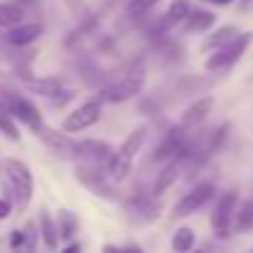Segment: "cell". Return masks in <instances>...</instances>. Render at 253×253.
Wrapping results in <instances>:
<instances>
[{
	"label": "cell",
	"mask_w": 253,
	"mask_h": 253,
	"mask_svg": "<svg viewBox=\"0 0 253 253\" xmlns=\"http://www.w3.org/2000/svg\"><path fill=\"white\" fill-rule=\"evenodd\" d=\"M38 226H40V238H42L45 248H47V251H57V248H60V228H57V218H52L47 211H42Z\"/></svg>",
	"instance_id": "2e32d148"
},
{
	"label": "cell",
	"mask_w": 253,
	"mask_h": 253,
	"mask_svg": "<svg viewBox=\"0 0 253 253\" xmlns=\"http://www.w3.org/2000/svg\"><path fill=\"white\" fill-rule=\"evenodd\" d=\"M251 228H253V199L238 204L236 216H233V231L246 233V231H251Z\"/></svg>",
	"instance_id": "44dd1931"
},
{
	"label": "cell",
	"mask_w": 253,
	"mask_h": 253,
	"mask_svg": "<svg viewBox=\"0 0 253 253\" xmlns=\"http://www.w3.org/2000/svg\"><path fill=\"white\" fill-rule=\"evenodd\" d=\"M77 226H80V221H77V216H75L72 211H67V209L57 211V228H60V238H72V236L77 233Z\"/></svg>",
	"instance_id": "7402d4cb"
},
{
	"label": "cell",
	"mask_w": 253,
	"mask_h": 253,
	"mask_svg": "<svg viewBox=\"0 0 253 253\" xmlns=\"http://www.w3.org/2000/svg\"><path fill=\"white\" fill-rule=\"evenodd\" d=\"M5 176H8L15 206L20 211H25L33 201V194H35V179H33L30 167L20 159H5Z\"/></svg>",
	"instance_id": "7a4b0ae2"
},
{
	"label": "cell",
	"mask_w": 253,
	"mask_h": 253,
	"mask_svg": "<svg viewBox=\"0 0 253 253\" xmlns=\"http://www.w3.org/2000/svg\"><path fill=\"white\" fill-rule=\"evenodd\" d=\"M171 251L176 253H189L194 246H196V231L191 226H179L174 233H171V241H169Z\"/></svg>",
	"instance_id": "ffe728a7"
},
{
	"label": "cell",
	"mask_w": 253,
	"mask_h": 253,
	"mask_svg": "<svg viewBox=\"0 0 253 253\" xmlns=\"http://www.w3.org/2000/svg\"><path fill=\"white\" fill-rule=\"evenodd\" d=\"M42 33H45V25H42V23H18V25L8 28L5 40H8L13 47H28V45H33Z\"/></svg>",
	"instance_id": "4fadbf2b"
},
{
	"label": "cell",
	"mask_w": 253,
	"mask_h": 253,
	"mask_svg": "<svg viewBox=\"0 0 253 253\" xmlns=\"http://www.w3.org/2000/svg\"><path fill=\"white\" fill-rule=\"evenodd\" d=\"M144 84H147V70L139 65V70L129 72L126 77H119V80L109 82V84L99 92V99H102V102H107V104H122V102H129V99H134V97H139V94H142Z\"/></svg>",
	"instance_id": "3957f363"
},
{
	"label": "cell",
	"mask_w": 253,
	"mask_h": 253,
	"mask_svg": "<svg viewBox=\"0 0 253 253\" xmlns=\"http://www.w3.org/2000/svg\"><path fill=\"white\" fill-rule=\"evenodd\" d=\"M25 238H28V248H35V223H28V228H25Z\"/></svg>",
	"instance_id": "83f0119b"
},
{
	"label": "cell",
	"mask_w": 253,
	"mask_h": 253,
	"mask_svg": "<svg viewBox=\"0 0 253 253\" xmlns=\"http://www.w3.org/2000/svg\"><path fill=\"white\" fill-rule=\"evenodd\" d=\"M0 132H3L8 139H13V142L20 139V132H18V126H15V117L10 114V109L5 107V102H0Z\"/></svg>",
	"instance_id": "603a6c76"
},
{
	"label": "cell",
	"mask_w": 253,
	"mask_h": 253,
	"mask_svg": "<svg viewBox=\"0 0 253 253\" xmlns=\"http://www.w3.org/2000/svg\"><path fill=\"white\" fill-rule=\"evenodd\" d=\"M181 164H184V159H181V157L164 162L162 171L157 174V179H154V184H152V196H154V199H157V196H162L167 189H171V186L176 184V179H179V174H181Z\"/></svg>",
	"instance_id": "5bb4252c"
},
{
	"label": "cell",
	"mask_w": 253,
	"mask_h": 253,
	"mask_svg": "<svg viewBox=\"0 0 253 253\" xmlns=\"http://www.w3.org/2000/svg\"><path fill=\"white\" fill-rule=\"evenodd\" d=\"M102 99H87L82 102L80 107H75L70 114H65L62 119V132L67 134H77V132H84L89 126H94L99 119H102Z\"/></svg>",
	"instance_id": "ba28073f"
},
{
	"label": "cell",
	"mask_w": 253,
	"mask_h": 253,
	"mask_svg": "<svg viewBox=\"0 0 253 253\" xmlns=\"http://www.w3.org/2000/svg\"><path fill=\"white\" fill-rule=\"evenodd\" d=\"M5 107L10 109V114L15 117V122L25 124L28 129L38 132V129H42V126H45L40 109H38L28 97H23V94H8V97H5Z\"/></svg>",
	"instance_id": "9c48e42d"
},
{
	"label": "cell",
	"mask_w": 253,
	"mask_h": 253,
	"mask_svg": "<svg viewBox=\"0 0 253 253\" xmlns=\"http://www.w3.org/2000/svg\"><path fill=\"white\" fill-rule=\"evenodd\" d=\"M147 134H149V129H147L144 124L137 126V129H132L129 134H126V139L122 142V147L114 149V154H112L109 162L104 164V171H107V176H109L114 184H119V181H124L126 176H129L132 164H134L137 154L142 152V147H144V142H147Z\"/></svg>",
	"instance_id": "6da1fadb"
},
{
	"label": "cell",
	"mask_w": 253,
	"mask_h": 253,
	"mask_svg": "<svg viewBox=\"0 0 253 253\" xmlns=\"http://www.w3.org/2000/svg\"><path fill=\"white\" fill-rule=\"evenodd\" d=\"M201 3H209V0H201Z\"/></svg>",
	"instance_id": "4dcf8cb0"
},
{
	"label": "cell",
	"mask_w": 253,
	"mask_h": 253,
	"mask_svg": "<svg viewBox=\"0 0 253 253\" xmlns=\"http://www.w3.org/2000/svg\"><path fill=\"white\" fill-rule=\"evenodd\" d=\"M191 13V0H171V5L164 13V28H174V25H184V20Z\"/></svg>",
	"instance_id": "d6986e66"
},
{
	"label": "cell",
	"mask_w": 253,
	"mask_h": 253,
	"mask_svg": "<svg viewBox=\"0 0 253 253\" xmlns=\"http://www.w3.org/2000/svg\"><path fill=\"white\" fill-rule=\"evenodd\" d=\"M213 104H216V99H213L211 94L194 99V102H191V104H189V107L181 112L179 124L184 126V129H196V126H201V124L209 119V114L213 112Z\"/></svg>",
	"instance_id": "8fae6325"
},
{
	"label": "cell",
	"mask_w": 253,
	"mask_h": 253,
	"mask_svg": "<svg viewBox=\"0 0 253 253\" xmlns=\"http://www.w3.org/2000/svg\"><path fill=\"white\" fill-rule=\"evenodd\" d=\"M10 213H13V204L8 199H0V221H5Z\"/></svg>",
	"instance_id": "4316f807"
},
{
	"label": "cell",
	"mask_w": 253,
	"mask_h": 253,
	"mask_svg": "<svg viewBox=\"0 0 253 253\" xmlns=\"http://www.w3.org/2000/svg\"><path fill=\"white\" fill-rule=\"evenodd\" d=\"M112 154H114V147H112L109 142H104V139H82V142H77V154H75V159H80L82 164L104 167Z\"/></svg>",
	"instance_id": "30bf717a"
},
{
	"label": "cell",
	"mask_w": 253,
	"mask_h": 253,
	"mask_svg": "<svg viewBox=\"0 0 253 253\" xmlns=\"http://www.w3.org/2000/svg\"><path fill=\"white\" fill-rule=\"evenodd\" d=\"M216 25V15L209 8H191L189 18L184 20V30L186 33H209Z\"/></svg>",
	"instance_id": "9a60e30c"
},
{
	"label": "cell",
	"mask_w": 253,
	"mask_h": 253,
	"mask_svg": "<svg viewBox=\"0 0 253 253\" xmlns=\"http://www.w3.org/2000/svg\"><path fill=\"white\" fill-rule=\"evenodd\" d=\"M236 209H238V189H228V191H223V194L216 199L213 211H211V231H213L216 238L226 241V238L233 233Z\"/></svg>",
	"instance_id": "5b68a950"
},
{
	"label": "cell",
	"mask_w": 253,
	"mask_h": 253,
	"mask_svg": "<svg viewBox=\"0 0 253 253\" xmlns=\"http://www.w3.org/2000/svg\"><path fill=\"white\" fill-rule=\"evenodd\" d=\"M80 248H82L80 243H67V246H65V251H80Z\"/></svg>",
	"instance_id": "f546056e"
},
{
	"label": "cell",
	"mask_w": 253,
	"mask_h": 253,
	"mask_svg": "<svg viewBox=\"0 0 253 253\" xmlns=\"http://www.w3.org/2000/svg\"><path fill=\"white\" fill-rule=\"evenodd\" d=\"M236 35H238V28H233V25H223V28L209 30L206 40L201 42V52H213V50L223 47L226 42H231Z\"/></svg>",
	"instance_id": "e0dca14e"
},
{
	"label": "cell",
	"mask_w": 253,
	"mask_h": 253,
	"mask_svg": "<svg viewBox=\"0 0 253 253\" xmlns=\"http://www.w3.org/2000/svg\"><path fill=\"white\" fill-rule=\"evenodd\" d=\"M25 243H28V238H25V231L15 228V231H13V236H10V248H23Z\"/></svg>",
	"instance_id": "484cf974"
},
{
	"label": "cell",
	"mask_w": 253,
	"mask_h": 253,
	"mask_svg": "<svg viewBox=\"0 0 253 253\" xmlns=\"http://www.w3.org/2000/svg\"><path fill=\"white\" fill-rule=\"evenodd\" d=\"M35 134H38L57 157H62V159H75V154H77V142H72L67 132L62 134V132L50 129V126H42V129H38Z\"/></svg>",
	"instance_id": "7c38bea8"
},
{
	"label": "cell",
	"mask_w": 253,
	"mask_h": 253,
	"mask_svg": "<svg viewBox=\"0 0 253 253\" xmlns=\"http://www.w3.org/2000/svg\"><path fill=\"white\" fill-rule=\"evenodd\" d=\"M251 40H253V33H238V35H236L231 42H226L223 47L209 52L204 67H206L209 72H221V70L233 67V65L246 55V50L251 47Z\"/></svg>",
	"instance_id": "277c9868"
},
{
	"label": "cell",
	"mask_w": 253,
	"mask_h": 253,
	"mask_svg": "<svg viewBox=\"0 0 253 253\" xmlns=\"http://www.w3.org/2000/svg\"><path fill=\"white\" fill-rule=\"evenodd\" d=\"M75 176L77 181L94 196L104 199V201H117V194H114V181L107 176L104 167H92V164H80L75 169Z\"/></svg>",
	"instance_id": "52a82bcc"
},
{
	"label": "cell",
	"mask_w": 253,
	"mask_h": 253,
	"mask_svg": "<svg viewBox=\"0 0 253 253\" xmlns=\"http://www.w3.org/2000/svg\"><path fill=\"white\" fill-rule=\"evenodd\" d=\"M62 3L67 5V10L77 18V20H87L89 15H92V10H89V3L87 0H62Z\"/></svg>",
	"instance_id": "cb8c5ba5"
},
{
	"label": "cell",
	"mask_w": 253,
	"mask_h": 253,
	"mask_svg": "<svg viewBox=\"0 0 253 253\" xmlns=\"http://www.w3.org/2000/svg\"><path fill=\"white\" fill-rule=\"evenodd\" d=\"M25 80V87L35 94H42V97H55L60 89H62V82L57 77H23Z\"/></svg>",
	"instance_id": "ac0fdd59"
},
{
	"label": "cell",
	"mask_w": 253,
	"mask_h": 253,
	"mask_svg": "<svg viewBox=\"0 0 253 253\" xmlns=\"http://www.w3.org/2000/svg\"><path fill=\"white\" fill-rule=\"evenodd\" d=\"M216 181H201L196 186H191L176 204H174V216L176 218H186V216H194L196 211H201L204 206H209L213 199H216Z\"/></svg>",
	"instance_id": "8992f818"
},
{
	"label": "cell",
	"mask_w": 253,
	"mask_h": 253,
	"mask_svg": "<svg viewBox=\"0 0 253 253\" xmlns=\"http://www.w3.org/2000/svg\"><path fill=\"white\" fill-rule=\"evenodd\" d=\"M157 3H162V0H129L126 10H129V15H144V13L152 10Z\"/></svg>",
	"instance_id": "d4e9b609"
},
{
	"label": "cell",
	"mask_w": 253,
	"mask_h": 253,
	"mask_svg": "<svg viewBox=\"0 0 253 253\" xmlns=\"http://www.w3.org/2000/svg\"><path fill=\"white\" fill-rule=\"evenodd\" d=\"M209 3H211V5H218V8H221V5H231L233 0H209Z\"/></svg>",
	"instance_id": "f1b7e54d"
}]
</instances>
